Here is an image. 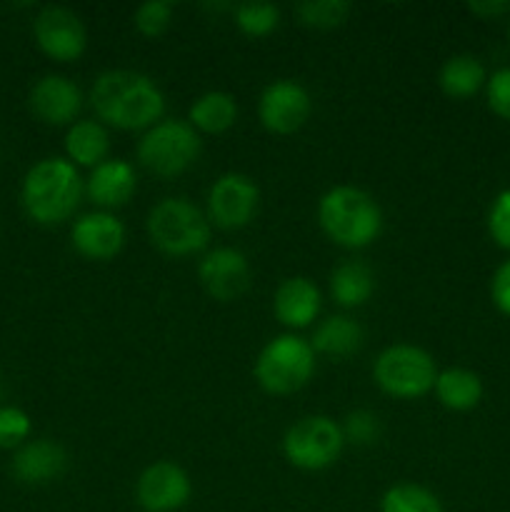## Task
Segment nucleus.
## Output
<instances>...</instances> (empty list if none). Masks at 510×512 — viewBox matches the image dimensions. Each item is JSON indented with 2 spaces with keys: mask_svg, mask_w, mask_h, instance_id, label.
<instances>
[{
  "mask_svg": "<svg viewBox=\"0 0 510 512\" xmlns=\"http://www.w3.org/2000/svg\"><path fill=\"white\" fill-rule=\"evenodd\" d=\"M90 105L103 123L118 130H148L165 113V98L158 85L135 70L100 73L90 88Z\"/></svg>",
  "mask_w": 510,
  "mask_h": 512,
  "instance_id": "obj_1",
  "label": "nucleus"
},
{
  "mask_svg": "<svg viewBox=\"0 0 510 512\" xmlns=\"http://www.w3.org/2000/svg\"><path fill=\"white\" fill-rule=\"evenodd\" d=\"M83 190V178L70 160L45 158L28 170L20 198L35 223L58 225L78 210Z\"/></svg>",
  "mask_w": 510,
  "mask_h": 512,
  "instance_id": "obj_2",
  "label": "nucleus"
},
{
  "mask_svg": "<svg viewBox=\"0 0 510 512\" xmlns=\"http://www.w3.org/2000/svg\"><path fill=\"white\" fill-rule=\"evenodd\" d=\"M318 223L335 245L368 248L383 230V210L375 198L355 185H335L320 198Z\"/></svg>",
  "mask_w": 510,
  "mask_h": 512,
  "instance_id": "obj_3",
  "label": "nucleus"
},
{
  "mask_svg": "<svg viewBox=\"0 0 510 512\" xmlns=\"http://www.w3.org/2000/svg\"><path fill=\"white\" fill-rule=\"evenodd\" d=\"M148 238L170 258L200 253L210 240V220L185 198H163L148 213Z\"/></svg>",
  "mask_w": 510,
  "mask_h": 512,
  "instance_id": "obj_4",
  "label": "nucleus"
},
{
  "mask_svg": "<svg viewBox=\"0 0 510 512\" xmlns=\"http://www.w3.org/2000/svg\"><path fill=\"white\" fill-rule=\"evenodd\" d=\"M255 380L270 395H290L305 388L315 373V350L298 335H278L260 350Z\"/></svg>",
  "mask_w": 510,
  "mask_h": 512,
  "instance_id": "obj_5",
  "label": "nucleus"
},
{
  "mask_svg": "<svg viewBox=\"0 0 510 512\" xmlns=\"http://www.w3.org/2000/svg\"><path fill=\"white\" fill-rule=\"evenodd\" d=\"M438 368L428 350L418 345L398 343L385 348L375 358L373 380L385 395L398 400H415L435 388Z\"/></svg>",
  "mask_w": 510,
  "mask_h": 512,
  "instance_id": "obj_6",
  "label": "nucleus"
},
{
  "mask_svg": "<svg viewBox=\"0 0 510 512\" xmlns=\"http://www.w3.org/2000/svg\"><path fill=\"white\" fill-rule=\"evenodd\" d=\"M200 155V135L185 120H160L145 130L138 143V160L145 170L160 178L185 173Z\"/></svg>",
  "mask_w": 510,
  "mask_h": 512,
  "instance_id": "obj_7",
  "label": "nucleus"
},
{
  "mask_svg": "<svg viewBox=\"0 0 510 512\" xmlns=\"http://www.w3.org/2000/svg\"><path fill=\"white\" fill-rule=\"evenodd\" d=\"M343 428L328 415H308L290 425L283 438V455L298 470H325L343 453Z\"/></svg>",
  "mask_w": 510,
  "mask_h": 512,
  "instance_id": "obj_8",
  "label": "nucleus"
},
{
  "mask_svg": "<svg viewBox=\"0 0 510 512\" xmlns=\"http://www.w3.org/2000/svg\"><path fill=\"white\" fill-rule=\"evenodd\" d=\"M260 190L243 173H223L208 190V220L223 230H240L255 218Z\"/></svg>",
  "mask_w": 510,
  "mask_h": 512,
  "instance_id": "obj_9",
  "label": "nucleus"
},
{
  "mask_svg": "<svg viewBox=\"0 0 510 512\" xmlns=\"http://www.w3.org/2000/svg\"><path fill=\"white\" fill-rule=\"evenodd\" d=\"M33 33L38 48L58 63H73L85 53V45H88L83 20L63 5H48L40 10Z\"/></svg>",
  "mask_w": 510,
  "mask_h": 512,
  "instance_id": "obj_10",
  "label": "nucleus"
},
{
  "mask_svg": "<svg viewBox=\"0 0 510 512\" xmlns=\"http://www.w3.org/2000/svg\"><path fill=\"white\" fill-rule=\"evenodd\" d=\"M313 110L310 93L295 80H275L260 93L258 115L265 130L275 135H293L305 125Z\"/></svg>",
  "mask_w": 510,
  "mask_h": 512,
  "instance_id": "obj_11",
  "label": "nucleus"
},
{
  "mask_svg": "<svg viewBox=\"0 0 510 512\" xmlns=\"http://www.w3.org/2000/svg\"><path fill=\"white\" fill-rule=\"evenodd\" d=\"M193 485L180 465L160 460L148 465L135 483V500L145 512H175L190 500Z\"/></svg>",
  "mask_w": 510,
  "mask_h": 512,
  "instance_id": "obj_12",
  "label": "nucleus"
},
{
  "mask_svg": "<svg viewBox=\"0 0 510 512\" xmlns=\"http://www.w3.org/2000/svg\"><path fill=\"white\" fill-rule=\"evenodd\" d=\"M198 278L213 300H238L250 285L248 258L235 248H215L200 260Z\"/></svg>",
  "mask_w": 510,
  "mask_h": 512,
  "instance_id": "obj_13",
  "label": "nucleus"
},
{
  "mask_svg": "<svg viewBox=\"0 0 510 512\" xmlns=\"http://www.w3.org/2000/svg\"><path fill=\"white\" fill-rule=\"evenodd\" d=\"M70 243L83 258L110 260L123 250L125 225L113 213H105V210L85 213L73 223Z\"/></svg>",
  "mask_w": 510,
  "mask_h": 512,
  "instance_id": "obj_14",
  "label": "nucleus"
},
{
  "mask_svg": "<svg viewBox=\"0 0 510 512\" xmlns=\"http://www.w3.org/2000/svg\"><path fill=\"white\" fill-rule=\"evenodd\" d=\"M30 108L43 123L70 125L83 110V93L65 75H45L30 90Z\"/></svg>",
  "mask_w": 510,
  "mask_h": 512,
  "instance_id": "obj_15",
  "label": "nucleus"
},
{
  "mask_svg": "<svg viewBox=\"0 0 510 512\" xmlns=\"http://www.w3.org/2000/svg\"><path fill=\"white\" fill-rule=\"evenodd\" d=\"M135 188H138V178H135L133 165L118 158H108L105 163H100L98 168L90 170V178L85 180L88 198L105 208V213L123 208L133 198Z\"/></svg>",
  "mask_w": 510,
  "mask_h": 512,
  "instance_id": "obj_16",
  "label": "nucleus"
},
{
  "mask_svg": "<svg viewBox=\"0 0 510 512\" xmlns=\"http://www.w3.org/2000/svg\"><path fill=\"white\" fill-rule=\"evenodd\" d=\"M273 313L285 328H308L320 313V290L310 278H285L273 295Z\"/></svg>",
  "mask_w": 510,
  "mask_h": 512,
  "instance_id": "obj_17",
  "label": "nucleus"
},
{
  "mask_svg": "<svg viewBox=\"0 0 510 512\" xmlns=\"http://www.w3.org/2000/svg\"><path fill=\"white\" fill-rule=\"evenodd\" d=\"M68 468V455L53 440H33L15 453L10 470L25 485H45L58 480Z\"/></svg>",
  "mask_w": 510,
  "mask_h": 512,
  "instance_id": "obj_18",
  "label": "nucleus"
},
{
  "mask_svg": "<svg viewBox=\"0 0 510 512\" xmlns=\"http://www.w3.org/2000/svg\"><path fill=\"white\" fill-rule=\"evenodd\" d=\"M110 135L98 120H78L65 133V153L73 165L98 168L108 160Z\"/></svg>",
  "mask_w": 510,
  "mask_h": 512,
  "instance_id": "obj_19",
  "label": "nucleus"
},
{
  "mask_svg": "<svg viewBox=\"0 0 510 512\" xmlns=\"http://www.w3.org/2000/svg\"><path fill=\"white\" fill-rule=\"evenodd\" d=\"M365 333L358 320L350 315H330L315 328L310 345L315 353L330 355V358H345L363 348Z\"/></svg>",
  "mask_w": 510,
  "mask_h": 512,
  "instance_id": "obj_20",
  "label": "nucleus"
},
{
  "mask_svg": "<svg viewBox=\"0 0 510 512\" xmlns=\"http://www.w3.org/2000/svg\"><path fill=\"white\" fill-rule=\"evenodd\" d=\"M375 293V275L363 260H345L330 273V295L340 308H360Z\"/></svg>",
  "mask_w": 510,
  "mask_h": 512,
  "instance_id": "obj_21",
  "label": "nucleus"
},
{
  "mask_svg": "<svg viewBox=\"0 0 510 512\" xmlns=\"http://www.w3.org/2000/svg\"><path fill=\"white\" fill-rule=\"evenodd\" d=\"M435 398L455 413L473 410L483 400V380L468 368H448L435 378Z\"/></svg>",
  "mask_w": 510,
  "mask_h": 512,
  "instance_id": "obj_22",
  "label": "nucleus"
},
{
  "mask_svg": "<svg viewBox=\"0 0 510 512\" xmlns=\"http://www.w3.org/2000/svg\"><path fill=\"white\" fill-rule=\"evenodd\" d=\"M238 120V105L235 98L225 90H210L203 93L188 110V123L195 130L208 135H220L230 130Z\"/></svg>",
  "mask_w": 510,
  "mask_h": 512,
  "instance_id": "obj_23",
  "label": "nucleus"
},
{
  "mask_svg": "<svg viewBox=\"0 0 510 512\" xmlns=\"http://www.w3.org/2000/svg\"><path fill=\"white\" fill-rule=\"evenodd\" d=\"M438 83L440 90H443L448 98L465 100L473 98V95L488 83V75H485L483 63H480L475 55L460 53L445 60L443 68H440Z\"/></svg>",
  "mask_w": 510,
  "mask_h": 512,
  "instance_id": "obj_24",
  "label": "nucleus"
},
{
  "mask_svg": "<svg viewBox=\"0 0 510 512\" xmlns=\"http://www.w3.org/2000/svg\"><path fill=\"white\" fill-rule=\"evenodd\" d=\"M380 512H443L438 495L415 483H398L380 498Z\"/></svg>",
  "mask_w": 510,
  "mask_h": 512,
  "instance_id": "obj_25",
  "label": "nucleus"
},
{
  "mask_svg": "<svg viewBox=\"0 0 510 512\" xmlns=\"http://www.w3.org/2000/svg\"><path fill=\"white\" fill-rule=\"evenodd\" d=\"M295 15L308 28L330 30L348 20L350 3L345 0H305V3L295 5Z\"/></svg>",
  "mask_w": 510,
  "mask_h": 512,
  "instance_id": "obj_26",
  "label": "nucleus"
},
{
  "mask_svg": "<svg viewBox=\"0 0 510 512\" xmlns=\"http://www.w3.org/2000/svg\"><path fill=\"white\" fill-rule=\"evenodd\" d=\"M280 23V10L270 3H243L235 8V25L248 38H265Z\"/></svg>",
  "mask_w": 510,
  "mask_h": 512,
  "instance_id": "obj_27",
  "label": "nucleus"
},
{
  "mask_svg": "<svg viewBox=\"0 0 510 512\" xmlns=\"http://www.w3.org/2000/svg\"><path fill=\"white\" fill-rule=\"evenodd\" d=\"M173 23V3L168 0H148L133 13V25L145 38H160Z\"/></svg>",
  "mask_w": 510,
  "mask_h": 512,
  "instance_id": "obj_28",
  "label": "nucleus"
},
{
  "mask_svg": "<svg viewBox=\"0 0 510 512\" xmlns=\"http://www.w3.org/2000/svg\"><path fill=\"white\" fill-rule=\"evenodd\" d=\"M343 438L353 445H373L380 438V420L370 410H353L345 418Z\"/></svg>",
  "mask_w": 510,
  "mask_h": 512,
  "instance_id": "obj_29",
  "label": "nucleus"
},
{
  "mask_svg": "<svg viewBox=\"0 0 510 512\" xmlns=\"http://www.w3.org/2000/svg\"><path fill=\"white\" fill-rule=\"evenodd\" d=\"M488 233L498 248L510 250V188L495 195L493 205H490Z\"/></svg>",
  "mask_w": 510,
  "mask_h": 512,
  "instance_id": "obj_30",
  "label": "nucleus"
},
{
  "mask_svg": "<svg viewBox=\"0 0 510 512\" xmlns=\"http://www.w3.org/2000/svg\"><path fill=\"white\" fill-rule=\"evenodd\" d=\"M30 435V418L20 408H0V448H15Z\"/></svg>",
  "mask_w": 510,
  "mask_h": 512,
  "instance_id": "obj_31",
  "label": "nucleus"
},
{
  "mask_svg": "<svg viewBox=\"0 0 510 512\" xmlns=\"http://www.w3.org/2000/svg\"><path fill=\"white\" fill-rule=\"evenodd\" d=\"M485 98L498 118L510 120V68L495 70L485 83Z\"/></svg>",
  "mask_w": 510,
  "mask_h": 512,
  "instance_id": "obj_32",
  "label": "nucleus"
},
{
  "mask_svg": "<svg viewBox=\"0 0 510 512\" xmlns=\"http://www.w3.org/2000/svg\"><path fill=\"white\" fill-rule=\"evenodd\" d=\"M490 298H493L495 308L505 318H510V260L498 265V270L493 273V280H490Z\"/></svg>",
  "mask_w": 510,
  "mask_h": 512,
  "instance_id": "obj_33",
  "label": "nucleus"
},
{
  "mask_svg": "<svg viewBox=\"0 0 510 512\" xmlns=\"http://www.w3.org/2000/svg\"><path fill=\"white\" fill-rule=\"evenodd\" d=\"M468 10L483 20H495L510 13V3L508 0H470Z\"/></svg>",
  "mask_w": 510,
  "mask_h": 512,
  "instance_id": "obj_34",
  "label": "nucleus"
},
{
  "mask_svg": "<svg viewBox=\"0 0 510 512\" xmlns=\"http://www.w3.org/2000/svg\"><path fill=\"white\" fill-rule=\"evenodd\" d=\"M0 398H3V385H0Z\"/></svg>",
  "mask_w": 510,
  "mask_h": 512,
  "instance_id": "obj_35",
  "label": "nucleus"
},
{
  "mask_svg": "<svg viewBox=\"0 0 510 512\" xmlns=\"http://www.w3.org/2000/svg\"><path fill=\"white\" fill-rule=\"evenodd\" d=\"M508 35H510V23H508Z\"/></svg>",
  "mask_w": 510,
  "mask_h": 512,
  "instance_id": "obj_36",
  "label": "nucleus"
}]
</instances>
